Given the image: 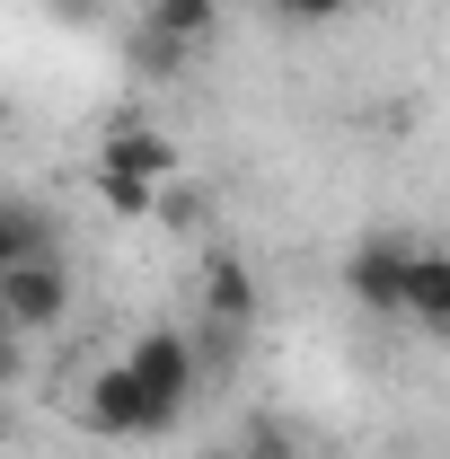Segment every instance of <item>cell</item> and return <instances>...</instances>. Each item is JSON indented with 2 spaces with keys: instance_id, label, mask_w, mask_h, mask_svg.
Wrapping results in <instances>:
<instances>
[{
  "instance_id": "1",
  "label": "cell",
  "mask_w": 450,
  "mask_h": 459,
  "mask_svg": "<svg viewBox=\"0 0 450 459\" xmlns=\"http://www.w3.org/2000/svg\"><path fill=\"white\" fill-rule=\"evenodd\" d=\"M124 371H133V389L160 406V424H177L186 406H195V380H203V362H195V336H177V327H142V336L115 353Z\"/></svg>"
},
{
  "instance_id": "2",
  "label": "cell",
  "mask_w": 450,
  "mask_h": 459,
  "mask_svg": "<svg viewBox=\"0 0 450 459\" xmlns=\"http://www.w3.org/2000/svg\"><path fill=\"white\" fill-rule=\"evenodd\" d=\"M62 318H71V265H62L54 247H45V256H18V265L0 274V327L36 344V336H54Z\"/></svg>"
},
{
  "instance_id": "3",
  "label": "cell",
  "mask_w": 450,
  "mask_h": 459,
  "mask_svg": "<svg viewBox=\"0 0 450 459\" xmlns=\"http://www.w3.org/2000/svg\"><path fill=\"white\" fill-rule=\"evenodd\" d=\"M89 169L133 177V186H160V195H169L177 177H186V151H177L169 124H142V115H133V124H107V133H98V160H89Z\"/></svg>"
},
{
  "instance_id": "4",
  "label": "cell",
  "mask_w": 450,
  "mask_h": 459,
  "mask_svg": "<svg viewBox=\"0 0 450 459\" xmlns=\"http://www.w3.org/2000/svg\"><path fill=\"white\" fill-rule=\"evenodd\" d=\"M80 424H89L98 442H151V433H169L160 406L133 389L124 362H98V371H89V389H80Z\"/></svg>"
},
{
  "instance_id": "5",
  "label": "cell",
  "mask_w": 450,
  "mask_h": 459,
  "mask_svg": "<svg viewBox=\"0 0 450 459\" xmlns=\"http://www.w3.org/2000/svg\"><path fill=\"white\" fill-rule=\"evenodd\" d=\"M406 256H415V238H397V230H362V247L344 256V291H353L362 309L397 318V291H406Z\"/></svg>"
},
{
  "instance_id": "6",
  "label": "cell",
  "mask_w": 450,
  "mask_h": 459,
  "mask_svg": "<svg viewBox=\"0 0 450 459\" xmlns=\"http://www.w3.org/2000/svg\"><path fill=\"white\" fill-rule=\"evenodd\" d=\"M195 300H203V318H212V327H238V336H247V318L265 309V291H256V265H247V256H229V247H212V256H203V274H195Z\"/></svg>"
},
{
  "instance_id": "7",
  "label": "cell",
  "mask_w": 450,
  "mask_h": 459,
  "mask_svg": "<svg viewBox=\"0 0 450 459\" xmlns=\"http://www.w3.org/2000/svg\"><path fill=\"white\" fill-rule=\"evenodd\" d=\"M397 318H415V327H450V256L442 247H415L406 256V291H397Z\"/></svg>"
},
{
  "instance_id": "8",
  "label": "cell",
  "mask_w": 450,
  "mask_h": 459,
  "mask_svg": "<svg viewBox=\"0 0 450 459\" xmlns=\"http://www.w3.org/2000/svg\"><path fill=\"white\" fill-rule=\"evenodd\" d=\"M142 36H160L169 54H195L221 36V0H151L142 9Z\"/></svg>"
},
{
  "instance_id": "9",
  "label": "cell",
  "mask_w": 450,
  "mask_h": 459,
  "mask_svg": "<svg viewBox=\"0 0 450 459\" xmlns=\"http://www.w3.org/2000/svg\"><path fill=\"white\" fill-rule=\"evenodd\" d=\"M54 247V221L36 212V204H0V274L18 265V256H45Z\"/></svg>"
},
{
  "instance_id": "10",
  "label": "cell",
  "mask_w": 450,
  "mask_h": 459,
  "mask_svg": "<svg viewBox=\"0 0 450 459\" xmlns=\"http://www.w3.org/2000/svg\"><path fill=\"white\" fill-rule=\"evenodd\" d=\"M89 195L107 204L115 221H160V186H133V177H107V169H89Z\"/></svg>"
},
{
  "instance_id": "11",
  "label": "cell",
  "mask_w": 450,
  "mask_h": 459,
  "mask_svg": "<svg viewBox=\"0 0 450 459\" xmlns=\"http://www.w3.org/2000/svg\"><path fill=\"white\" fill-rule=\"evenodd\" d=\"M265 18H282V27H336L353 0H256Z\"/></svg>"
},
{
  "instance_id": "12",
  "label": "cell",
  "mask_w": 450,
  "mask_h": 459,
  "mask_svg": "<svg viewBox=\"0 0 450 459\" xmlns=\"http://www.w3.org/2000/svg\"><path fill=\"white\" fill-rule=\"evenodd\" d=\"M18 380H27V336H9V327H0V398H9Z\"/></svg>"
},
{
  "instance_id": "13",
  "label": "cell",
  "mask_w": 450,
  "mask_h": 459,
  "mask_svg": "<svg viewBox=\"0 0 450 459\" xmlns=\"http://www.w3.org/2000/svg\"><path fill=\"white\" fill-rule=\"evenodd\" d=\"M0 442H9V398H0Z\"/></svg>"
}]
</instances>
